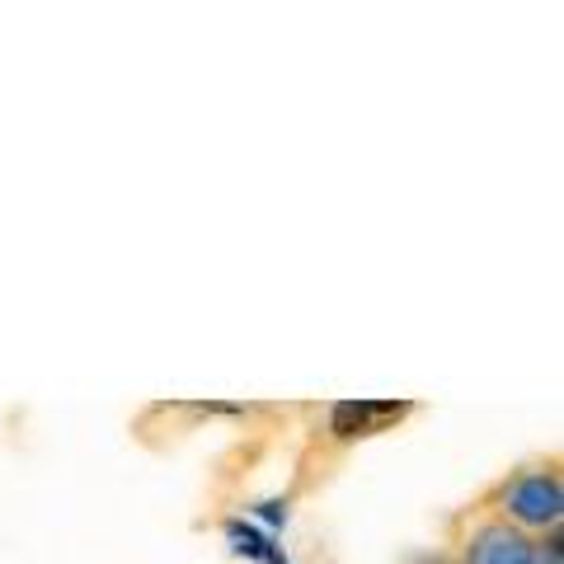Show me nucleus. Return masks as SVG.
<instances>
[{"label":"nucleus","instance_id":"5","mask_svg":"<svg viewBox=\"0 0 564 564\" xmlns=\"http://www.w3.org/2000/svg\"><path fill=\"white\" fill-rule=\"evenodd\" d=\"M532 564H564V551H560V532H551L541 545H532Z\"/></svg>","mask_w":564,"mask_h":564},{"label":"nucleus","instance_id":"1","mask_svg":"<svg viewBox=\"0 0 564 564\" xmlns=\"http://www.w3.org/2000/svg\"><path fill=\"white\" fill-rule=\"evenodd\" d=\"M508 518H518L522 527H555L564 508V489L555 470H522L513 485L503 489Z\"/></svg>","mask_w":564,"mask_h":564},{"label":"nucleus","instance_id":"7","mask_svg":"<svg viewBox=\"0 0 564 564\" xmlns=\"http://www.w3.org/2000/svg\"><path fill=\"white\" fill-rule=\"evenodd\" d=\"M419 564H443V560H419Z\"/></svg>","mask_w":564,"mask_h":564},{"label":"nucleus","instance_id":"4","mask_svg":"<svg viewBox=\"0 0 564 564\" xmlns=\"http://www.w3.org/2000/svg\"><path fill=\"white\" fill-rule=\"evenodd\" d=\"M226 536H231V541H236V551H240V555H250V560H269V555H273V551H269V541H263L254 527H245V522H231V527H226Z\"/></svg>","mask_w":564,"mask_h":564},{"label":"nucleus","instance_id":"6","mask_svg":"<svg viewBox=\"0 0 564 564\" xmlns=\"http://www.w3.org/2000/svg\"><path fill=\"white\" fill-rule=\"evenodd\" d=\"M259 513H263V522H273V527H282V522H288V503H278V499H269V503H259Z\"/></svg>","mask_w":564,"mask_h":564},{"label":"nucleus","instance_id":"2","mask_svg":"<svg viewBox=\"0 0 564 564\" xmlns=\"http://www.w3.org/2000/svg\"><path fill=\"white\" fill-rule=\"evenodd\" d=\"M466 564H532V541L518 527L489 522L466 541Z\"/></svg>","mask_w":564,"mask_h":564},{"label":"nucleus","instance_id":"3","mask_svg":"<svg viewBox=\"0 0 564 564\" xmlns=\"http://www.w3.org/2000/svg\"><path fill=\"white\" fill-rule=\"evenodd\" d=\"M395 414H400V404L344 400V404H334L329 429H334V437H358V433H372V423H377V419H395Z\"/></svg>","mask_w":564,"mask_h":564}]
</instances>
